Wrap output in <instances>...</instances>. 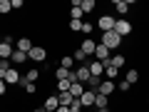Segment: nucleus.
<instances>
[{
  "label": "nucleus",
  "instance_id": "nucleus-13",
  "mask_svg": "<svg viewBox=\"0 0 149 112\" xmlns=\"http://www.w3.org/2000/svg\"><path fill=\"white\" fill-rule=\"evenodd\" d=\"M95 95H97V92H92V90H85V92H82V97H80L82 107H95Z\"/></svg>",
  "mask_w": 149,
  "mask_h": 112
},
{
  "label": "nucleus",
  "instance_id": "nucleus-11",
  "mask_svg": "<svg viewBox=\"0 0 149 112\" xmlns=\"http://www.w3.org/2000/svg\"><path fill=\"white\" fill-rule=\"evenodd\" d=\"M74 72H77V82H82V85H85V82L92 77V75H90V67H87V65H80V67H74Z\"/></svg>",
  "mask_w": 149,
  "mask_h": 112
},
{
  "label": "nucleus",
  "instance_id": "nucleus-40",
  "mask_svg": "<svg viewBox=\"0 0 149 112\" xmlns=\"http://www.w3.org/2000/svg\"><path fill=\"white\" fill-rule=\"evenodd\" d=\"M97 112H112V110H109V107H102V110H97Z\"/></svg>",
  "mask_w": 149,
  "mask_h": 112
},
{
  "label": "nucleus",
  "instance_id": "nucleus-31",
  "mask_svg": "<svg viewBox=\"0 0 149 112\" xmlns=\"http://www.w3.org/2000/svg\"><path fill=\"white\" fill-rule=\"evenodd\" d=\"M72 65H74V60H72V55H65V57L60 60V67H65V70H74Z\"/></svg>",
  "mask_w": 149,
  "mask_h": 112
},
{
  "label": "nucleus",
  "instance_id": "nucleus-43",
  "mask_svg": "<svg viewBox=\"0 0 149 112\" xmlns=\"http://www.w3.org/2000/svg\"><path fill=\"white\" fill-rule=\"evenodd\" d=\"M45 112H50V110H45Z\"/></svg>",
  "mask_w": 149,
  "mask_h": 112
},
{
  "label": "nucleus",
  "instance_id": "nucleus-7",
  "mask_svg": "<svg viewBox=\"0 0 149 112\" xmlns=\"http://www.w3.org/2000/svg\"><path fill=\"white\" fill-rule=\"evenodd\" d=\"M3 80H5V85H20V72H17V67H10L5 72V77H3Z\"/></svg>",
  "mask_w": 149,
  "mask_h": 112
},
{
  "label": "nucleus",
  "instance_id": "nucleus-23",
  "mask_svg": "<svg viewBox=\"0 0 149 112\" xmlns=\"http://www.w3.org/2000/svg\"><path fill=\"white\" fill-rule=\"evenodd\" d=\"M124 80H127L129 85H137V82H139V70H137V67L127 70V77H124Z\"/></svg>",
  "mask_w": 149,
  "mask_h": 112
},
{
  "label": "nucleus",
  "instance_id": "nucleus-28",
  "mask_svg": "<svg viewBox=\"0 0 149 112\" xmlns=\"http://www.w3.org/2000/svg\"><path fill=\"white\" fill-rule=\"evenodd\" d=\"M72 60H74V62H80V65H87V55L82 52L80 48H77V50H74V52H72Z\"/></svg>",
  "mask_w": 149,
  "mask_h": 112
},
{
  "label": "nucleus",
  "instance_id": "nucleus-9",
  "mask_svg": "<svg viewBox=\"0 0 149 112\" xmlns=\"http://www.w3.org/2000/svg\"><path fill=\"white\" fill-rule=\"evenodd\" d=\"M80 3H82V0H72V5H70V20H82V18H85Z\"/></svg>",
  "mask_w": 149,
  "mask_h": 112
},
{
  "label": "nucleus",
  "instance_id": "nucleus-30",
  "mask_svg": "<svg viewBox=\"0 0 149 112\" xmlns=\"http://www.w3.org/2000/svg\"><path fill=\"white\" fill-rule=\"evenodd\" d=\"M20 87L25 90V95H35V92H37V85H32V82H25V80H20Z\"/></svg>",
  "mask_w": 149,
  "mask_h": 112
},
{
  "label": "nucleus",
  "instance_id": "nucleus-39",
  "mask_svg": "<svg viewBox=\"0 0 149 112\" xmlns=\"http://www.w3.org/2000/svg\"><path fill=\"white\" fill-rule=\"evenodd\" d=\"M55 112H70V107H62V105H60V107H57Z\"/></svg>",
  "mask_w": 149,
  "mask_h": 112
},
{
  "label": "nucleus",
  "instance_id": "nucleus-22",
  "mask_svg": "<svg viewBox=\"0 0 149 112\" xmlns=\"http://www.w3.org/2000/svg\"><path fill=\"white\" fill-rule=\"evenodd\" d=\"M80 8H82V13H85V15H90V13H95L97 3H95V0H82V3H80Z\"/></svg>",
  "mask_w": 149,
  "mask_h": 112
},
{
  "label": "nucleus",
  "instance_id": "nucleus-36",
  "mask_svg": "<svg viewBox=\"0 0 149 112\" xmlns=\"http://www.w3.org/2000/svg\"><path fill=\"white\" fill-rule=\"evenodd\" d=\"M117 90L119 92H129V90H132V85H129L127 80H122V82H117Z\"/></svg>",
  "mask_w": 149,
  "mask_h": 112
},
{
  "label": "nucleus",
  "instance_id": "nucleus-32",
  "mask_svg": "<svg viewBox=\"0 0 149 112\" xmlns=\"http://www.w3.org/2000/svg\"><path fill=\"white\" fill-rule=\"evenodd\" d=\"M13 10V5H10V0H0V15H8V13Z\"/></svg>",
  "mask_w": 149,
  "mask_h": 112
},
{
  "label": "nucleus",
  "instance_id": "nucleus-5",
  "mask_svg": "<svg viewBox=\"0 0 149 112\" xmlns=\"http://www.w3.org/2000/svg\"><path fill=\"white\" fill-rule=\"evenodd\" d=\"M80 50L87 55V57H95V50H97V43H95V37H85L80 43Z\"/></svg>",
  "mask_w": 149,
  "mask_h": 112
},
{
  "label": "nucleus",
  "instance_id": "nucleus-25",
  "mask_svg": "<svg viewBox=\"0 0 149 112\" xmlns=\"http://www.w3.org/2000/svg\"><path fill=\"white\" fill-rule=\"evenodd\" d=\"M95 107H97V110H102V107H109V97H104V95H95Z\"/></svg>",
  "mask_w": 149,
  "mask_h": 112
},
{
  "label": "nucleus",
  "instance_id": "nucleus-10",
  "mask_svg": "<svg viewBox=\"0 0 149 112\" xmlns=\"http://www.w3.org/2000/svg\"><path fill=\"white\" fill-rule=\"evenodd\" d=\"M32 48H35V43H32L30 37H20V40L15 43V50H20V52H30Z\"/></svg>",
  "mask_w": 149,
  "mask_h": 112
},
{
  "label": "nucleus",
  "instance_id": "nucleus-18",
  "mask_svg": "<svg viewBox=\"0 0 149 112\" xmlns=\"http://www.w3.org/2000/svg\"><path fill=\"white\" fill-rule=\"evenodd\" d=\"M82 92H85V85H82V82H72V85H70V95H72L74 100H80Z\"/></svg>",
  "mask_w": 149,
  "mask_h": 112
},
{
  "label": "nucleus",
  "instance_id": "nucleus-17",
  "mask_svg": "<svg viewBox=\"0 0 149 112\" xmlns=\"http://www.w3.org/2000/svg\"><path fill=\"white\" fill-rule=\"evenodd\" d=\"M60 107V100H57V95H50V97H45V105H42V110H50V112H55Z\"/></svg>",
  "mask_w": 149,
  "mask_h": 112
},
{
  "label": "nucleus",
  "instance_id": "nucleus-42",
  "mask_svg": "<svg viewBox=\"0 0 149 112\" xmlns=\"http://www.w3.org/2000/svg\"><path fill=\"white\" fill-rule=\"evenodd\" d=\"M147 102H149V97H147Z\"/></svg>",
  "mask_w": 149,
  "mask_h": 112
},
{
  "label": "nucleus",
  "instance_id": "nucleus-19",
  "mask_svg": "<svg viewBox=\"0 0 149 112\" xmlns=\"http://www.w3.org/2000/svg\"><path fill=\"white\" fill-rule=\"evenodd\" d=\"M25 82H32V85H37V80H40V70H35V67H30L25 72V77H22Z\"/></svg>",
  "mask_w": 149,
  "mask_h": 112
},
{
  "label": "nucleus",
  "instance_id": "nucleus-33",
  "mask_svg": "<svg viewBox=\"0 0 149 112\" xmlns=\"http://www.w3.org/2000/svg\"><path fill=\"white\" fill-rule=\"evenodd\" d=\"M10 67H13L10 60H0V77H5V72H8Z\"/></svg>",
  "mask_w": 149,
  "mask_h": 112
},
{
  "label": "nucleus",
  "instance_id": "nucleus-16",
  "mask_svg": "<svg viewBox=\"0 0 149 112\" xmlns=\"http://www.w3.org/2000/svg\"><path fill=\"white\" fill-rule=\"evenodd\" d=\"M10 62H13V67H15V65H25V62H27V52L13 50V57H10Z\"/></svg>",
  "mask_w": 149,
  "mask_h": 112
},
{
  "label": "nucleus",
  "instance_id": "nucleus-26",
  "mask_svg": "<svg viewBox=\"0 0 149 112\" xmlns=\"http://www.w3.org/2000/svg\"><path fill=\"white\" fill-rule=\"evenodd\" d=\"M70 85H72L70 80H57L55 82V92H70Z\"/></svg>",
  "mask_w": 149,
  "mask_h": 112
},
{
  "label": "nucleus",
  "instance_id": "nucleus-24",
  "mask_svg": "<svg viewBox=\"0 0 149 112\" xmlns=\"http://www.w3.org/2000/svg\"><path fill=\"white\" fill-rule=\"evenodd\" d=\"M70 72H72V70H65V67H55V82H57V80H70Z\"/></svg>",
  "mask_w": 149,
  "mask_h": 112
},
{
  "label": "nucleus",
  "instance_id": "nucleus-8",
  "mask_svg": "<svg viewBox=\"0 0 149 112\" xmlns=\"http://www.w3.org/2000/svg\"><path fill=\"white\" fill-rule=\"evenodd\" d=\"M87 67H90V75H92V77H104V65H102L100 60L87 62Z\"/></svg>",
  "mask_w": 149,
  "mask_h": 112
},
{
  "label": "nucleus",
  "instance_id": "nucleus-34",
  "mask_svg": "<svg viewBox=\"0 0 149 112\" xmlns=\"http://www.w3.org/2000/svg\"><path fill=\"white\" fill-rule=\"evenodd\" d=\"M70 30L72 32H82V20H70Z\"/></svg>",
  "mask_w": 149,
  "mask_h": 112
},
{
  "label": "nucleus",
  "instance_id": "nucleus-2",
  "mask_svg": "<svg viewBox=\"0 0 149 112\" xmlns=\"http://www.w3.org/2000/svg\"><path fill=\"white\" fill-rule=\"evenodd\" d=\"M114 32L124 40L127 35H132V32H134V25L127 20V18H119V20H114Z\"/></svg>",
  "mask_w": 149,
  "mask_h": 112
},
{
  "label": "nucleus",
  "instance_id": "nucleus-1",
  "mask_svg": "<svg viewBox=\"0 0 149 112\" xmlns=\"http://www.w3.org/2000/svg\"><path fill=\"white\" fill-rule=\"evenodd\" d=\"M100 45H104V48L112 52V50H117L119 45H122V37H119L114 30H109V32H102V40H100Z\"/></svg>",
  "mask_w": 149,
  "mask_h": 112
},
{
  "label": "nucleus",
  "instance_id": "nucleus-41",
  "mask_svg": "<svg viewBox=\"0 0 149 112\" xmlns=\"http://www.w3.org/2000/svg\"><path fill=\"white\" fill-rule=\"evenodd\" d=\"M32 112H45V110H42V107H35V110H32Z\"/></svg>",
  "mask_w": 149,
  "mask_h": 112
},
{
  "label": "nucleus",
  "instance_id": "nucleus-12",
  "mask_svg": "<svg viewBox=\"0 0 149 112\" xmlns=\"http://www.w3.org/2000/svg\"><path fill=\"white\" fill-rule=\"evenodd\" d=\"M109 57H112V52L104 48V45H100V43H97V50H95V60L104 62V60H109Z\"/></svg>",
  "mask_w": 149,
  "mask_h": 112
},
{
  "label": "nucleus",
  "instance_id": "nucleus-15",
  "mask_svg": "<svg viewBox=\"0 0 149 112\" xmlns=\"http://www.w3.org/2000/svg\"><path fill=\"white\" fill-rule=\"evenodd\" d=\"M13 45L10 43H3V40H0V60H10L13 57Z\"/></svg>",
  "mask_w": 149,
  "mask_h": 112
},
{
  "label": "nucleus",
  "instance_id": "nucleus-14",
  "mask_svg": "<svg viewBox=\"0 0 149 112\" xmlns=\"http://www.w3.org/2000/svg\"><path fill=\"white\" fill-rule=\"evenodd\" d=\"M114 10H117L119 15L124 18L129 10H132V5H129V0H114Z\"/></svg>",
  "mask_w": 149,
  "mask_h": 112
},
{
  "label": "nucleus",
  "instance_id": "nucleus-37",
  "mask_svg": "<svg viewBox=\"0 0 149 112\" xmlns=\"http://www.w3.org/2000/svg\"><path fill=\"white\" fill-rule=\"evenodd\" d=\"M5 92H8V85H5V80H3V77H0V97L5 95Z\"/></svg>",
  "mask_w": 149,
  "mask_h": 112
},
{
  "label": "nucleus",
  "instance_id": "nucleus-4",
  "mask_svg": "<svg viewBox=\"0 0 149 112\" xmlns=\"http://www.w3.org/2000/svg\"><path fill=\"white\" fill-rule=\"evenodd\" d=\"M97 30H100V32L114 30V18H112V15H100V18H97Z\"/></svg>",
  "mask_w": 149,
  "mask_h": 112
},
{
  "label": "nucleus",
  "instance_id": "nucleus-20",
  "mask_svg": "<svg viewBox=\"0 0 149 112\" xmlns=\"http://www.w3.org/2000/svg\"><path fill=\"white\" fill-rule=\"evenodd\" d=\"M55 95H57V100H60V105H62V107H70V105H72V100H74L70 92H55Z\"/></svg>",
  "mask_w": 149,
  "mask_h": 112
},
{
  "label": "nucleus",
  "instance_id": "nucleus-3",
  "mask_svg": "<svg viewBox=\"0 0 149 112\" xmlns=\"http://www.w3.org/2000/svg\"><path fill=\"white\" fill-rule=\"evenodd\" d=\"M27 60H32V62H45V60H47V48L35 45V48L27 52Z\"/></svg>",
  "mask_w": 149,
  "mask_h": 112
},
{
  "label": "nucleus",
  "instance_id": "nucleus-27",
  "mask_svg": "<svg viewBox=\"0 0 149 112\" xmlns=\"http://www.w3.org/2000/svg\"><path fill=\"white\" fill-rule=\"evenodd\" d=\"M109 60H112V65H114L117 70H119V67H124V62H127V57H124V55H119V52H117V55H112Z\"/></svg>",
  "mask_w": 149,
  "mask_h": 112
},
{
  "label": "nucleus",
  "instance_id": "nucleus-38",
  "mask_svg": "<svg viewBox=\"0 0 149 112\" xmlns=\"http://www.w3.org/2000/svg\"><path fill=\"white\" fill-rule=\"evenodd\" d=\"M10 5H13V8L17 10V8H22V0H10Z\"/></svg>",
  "mask_w": 149,
  "mask_h": 112
},
{
  "label": "nucleus",
  "instance_id": "nucleus-6",
  "mask_svg": "<svg viewBox=\"0 0 149 112\" xmlns=\"http://www.w3.org/2000/svg\"><path fill=\"white\" fill-rule=\"evenodd\" d=\"M114 90H117L114 80H102V85H100V90H97V95H104V97H109V95H114Z\"/></svg>",
  "mask_w": 149,
  "mask_h": 112
},
{
  "label": "nucleus",
  "instance_id": "nucleus-35",
  "mask_svg": "<svg viewBox=\"0 0 149 112\" xmlns=\"http://www.w3.org/2000/svg\"><path fill=\"white\" fill-rule=\"evenodd\" d=\"M85 107H82V102L80 100H72V105H70V112H82Z\"/></svg>",
  "mask_w": 149,
  "mask_h": 112
},
{
  "label": "nucleus",
  "instance_id": "nucleus-29",
  "mask_svg": "<svg viewBox=\"0 0 149 112\" xmlns=\"http://www.w3.org/2000/svg\"><path fill=\"white\" fill-rule=\"evenodd\" d=\"M97 27L92 25V22H87V20H82V35L85 37H92V32H95Z\"/></svg>",
  "mask_w": 149,
  "mask_h": 112
},
{
  "label": "nucleus",
  "instance_id": "nucleus-21",
  "mask_svg": "<svg viewBox=\"0 0 149 112\" xmlns=\"http://www.w3.org/2000/svg\"><path fill=\"white\" fill-rule=\"evenodd\" d=\"M100 85H102V77H90V80L85 82V90H92V92H97V90H100Z\"/></svg>",
  "mask_w": 149,
  "mask_h": 112
}]
</instances>
